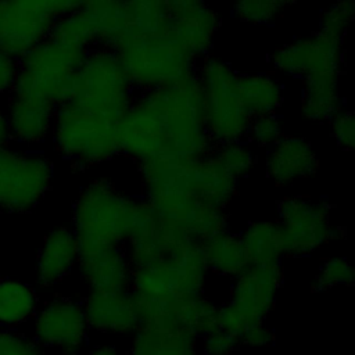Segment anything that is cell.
Wrapping results in <instances>:
<instances>
[{
  "instance_id": "obj_1",
  "label": "cell",
  "mask_w": 355,
  "mask_h": 355,
  "mask_svg": "<svg viewBox=\"0 0 355 355\" xmlns=\"http://www.w3.org/2000/svg\"><path fill=\"white\" fill-rule=\"evenodd\" d=\"M269 62L277 76L301 80L302 116L324 121L344 105V40L316 29L275 49Z\"/></svg>"
},
{
  "instance_id": "obj_2",
  "label": "cell",
  "mask_w": 355,
  "mask_h": 355,
  "mask_svg": "<svg viewBox=\"0 0 355 355\" xmlns=\"http://www.w3.org/2000/svg\"><path fill=\"white\" fill-rule=\"evenodd\" d=\"M141 196L118 189L107 178L87 182L72 204V226L80 252L122 247L139 214Z\"/></svg>"
},
{
  "instance_id": "obj_3",
  "label": "cell",
  "mask_w": 355,
  "mask_h": 355,
  "mask_svg": "<svg viewBox=\"0 0 355 355\" xmlns=\"http://www.w3.org/2000/svg\"><path fill=\"white\" fill-rule=\"evenodd\" d=\"M135 101L147 108L161 123L166 150L176 154L200 158L214 148L202 114V101L194 73L172 85L139 92Z\"/></svg>"
},
{
  "instance_id": "obj_4",
  "label": "cell",
  "mask_w": 355,
  "mask_h": 355,
  "mask_svg": "<svg viewBox=\"0 0 355 355\" xmlns=\"http://www.w3.org/2000/svg\"><path fill=\"white\" fill-rule=\"evenodd\" d=\"M50 143L78 172L114 159L119 151L115 122L68 100L55 108Z\"/></svg>"
},
{
  "instance_id": "obj_5",
  "label": "cell",
  "mask_w": 355,
  "mask_h": 355,
  "mask_svg": "<svg viewBox=\"0 0 355 355\" xmlns=\"http://www.w3.org/2000/svg\"><path fill=\"white\" fill-rule=\"evenodd\" d=\"M193 73L200 86L205 130L212 144L245 140L251 115L237 90L239 72L230 62L209 53L197 60Z\"/></svg>"
},
{
  "instance_id": "obj_6",
  "label": "cell",
  "mask_w": 355,
  "mask_h": 355,
  "mask_svg": "<svg viewBox=\"0 0 355 355\" xmlns=\"http://www.w3.org/2000/svg\"><path fill=\"white\" fill-rule=\"evenodd\" d=\"M114 50L136 92L179 82L197 62L168 33L130 31Z\"/></svg>"
},
{
  "instance_id": "obj_7",
  "label": "cell",
  "mask_w": 355,
  "mask_h": 355,
  "mask_svg": "<svg viewBox=\"0 0 355 355\" xmlns=\"http://www.w3.org/2000/svg\"><path fill=\"white\" fill-rule=\"evenodd\" d=\"M136 90L115 50L89 49L78 68L71 100L115 122L133 103Z\"/></svg>"
},
{
  "instance_id": "obj_8",
  "label": "cell",
  "mask_w": 355,
  "mask_h": 355,
  "mask_svg": "<svg viewBox=\"0 0 355 355\" xmlns=\"http://www.w3.org/2000/svg\"><path fill=\"white\" fill-rule=\"evenodd\" d=\"M85 54V50L44 39L19 60L12 93L40 97L54 105L71 100L73 78Z\"/></svg>"
},
{
  "instance_id": "obj_9",
  "label": "cell",
  "mask_w": 355,
  "mask_h": 355,
  "mask_svg": "<svg viewBox=\"0 0 355 355\" xmlns=\"http://www.w3.org/2000/svg\"><path fill=\"white\" fill-rule=\"evenodd\" d=\"M54 164L42 150L8 144L0 150V214H28L47 196Z\"/></svg>"
},
{
  "instance_id": "obj_10",
  "label": "cell",
  "mask_w": 355,
  "mask_h": 355,
  "mask_svg": "<svg viewBox=\"0 0 355 355\" xmlns=\"http://www.w3.org/2000/svg\"><path fill=\"white\" fill-rule=\"evenodd\" d=\"M190 159L189 157L164 150L137 162L143 197L158 215L182 223L197 204L186 183Z\"/></svg>"
},
{
  "instance_id": "obj_11",
  "label": "cell",
  "mask_w": 355,
  "mask_h": 355,
  "mask_svg": "<svg viewBox=\"0 0 355 355\" xmlns=\"http://www.w3.org/2000/svg\"><path fill=\"white\" fill-rule=\"evenodd\" d=\"M28 327L47 355H83L90 345L92 333L82 302L69 295L40 302Z\"/></svg>"
},
{
  "instance_id": "obj_12",
  "label": "cell",
  "mask_w": 355,
  "mask_h": 355,
  "mask_svg": "<svg viewBox=\"0 0 355 355\" xmlns=\"http://www.w3.org/2000/svg\"><path fill=\"white\" fill-rule=\"evenodd\" d=\"M284 255L309 257L331 241V204L326 198L286 196L277 204Z\"/></svg>"
},
{
  "instance_id": "obj_13",
  "label": "cell",
  "mask_w": 355,
  "mask_h": 355,
  "mask_svg": "<svg viewBox=\"0 0 355 355\" xmlns=\"http://www.w3.org/2000/svg\"><path fill=\"white\" fill-rule=\"evenodd\" d=\"M283 284L282 263L248 265L232 279L229 302L247 319L248 324L263 322L272 312Z\"/></svg>"
},
{
  "instance_id": "obj_14",
  "label": "cell",
  "mask_w": 355,
  "mask_h": 355,
  "mask_svg": "<svg viewBox=\"0 0 355 355\" xmlns=\"http://www.w3.org/2000/svg\"><path fill=\"white\" fill-rule=\"evenodd\" d=\"M3 104L11 144L40 150L50 141L57 105L40 97L18 93H11Z\"/></svg>"
},
{
  "instance_id": "obj_15",
  "label": "cell",
  "mask_w": 355,
  "mask_h": 355,
  "mask_svg": "<svg viewBox=\"0 0 355 355\" xmlns=\"http://www.w3.org/2000/svg\"><path fill=\"white\" fill-rule=\"evenodd\" d=\"M53 21L21 0H0V50L21 60L49 37Z\"/></svg>"
},
{
  "instance_id": "obj_16",
  "label": "cell",
  "mask_w": 355,
  "mask_h": 355,
  "mask_svg": "<svg viewBox=\"0 0 355 355\" xmlns=\"http://www.w3.org/2000/svg\"><path fill=\"white\" fill-rule=\"evenodd\" d=\"M80 302L90 333L132 337L140 326L130 291L87 290Z\"/></svg>"
},
{
  "instance_id": "obj_17",
  "label": "cell",
  "mask_w": 355,
  "mask_h": 355,
  "mask_svg": "<svg viewBox=\"0 0 355 355\" xmlns=\"http://www.w3.org/2000/svg\"><path fill=\"white\" fill-rule=\"evenodd\" d=\"M115 136L119 154L136 162L166 150L161 123L153 112L135 100L115 121Z\"/></svg>"
},
{
  "instance_id": "obj_18",
  "label": "cell",
  "mask_w": 355,
  "mask_h": 355,
  "mask_svg": "<svg viewBox=\"0 0 355 355\" xmlns=\"http://www.w3.org/2000/svg\"><path fill=\"white\" fill-rule=\"evenodd\" d=\"M263 168L269 180L276 186H291L313 176L319 169V158L312 143L295 135L283 136L265 150Z\"/></svg>"
},
{
  "instance_id": "obj_19",
  "label": "cell",
  "mask_w": 355,
  "mask_h": 355,
  "mask_svg": "<svg viewBox=\"0 0 355 355\" xmlns=\"http://www.w3.org/2000/svg\"><path fill=\"white\" fill-rule=\"evenodd\" d=\"M80 247L71 227L57 226L44 236L36 255L35 282L42 290L58 286L76 269Z\"/></svg>"
},
{
  "instance_id": "obj_20",
  "label": "cell",
  "mask_w": 355,
  "mask_h": 355,
  "mask_svg": "<svg viewBox=\"0 0 355 355\" xmlns=\"http://www.w3.org/2000/svg\"><path fill=\"white\" fill-rule=\"evenodd\" d=\"M76 270L87 290H130L133 268L122 247L80 252Z\"/></svg>"
},
{
  "instance_id": "obj_21",
  "label": "cell",
  "mask_w": 355,
  "mask_h": 355,
  "mask_svg": "<svg viewBox=\"0 0 355 355\" xmlns=\"http://www.w3.org/2000/svg\"><path fill=\"white\" fill-rule=\"evenodd\" d=\"M220 22L218 11L205 1L175 15L169 22L166 33L191 57L200 60L211 53Z\"/></svg>"
},
{
  "instance_id": "obj_22",
  "label": "cell",
  "mask_w": 355,
  "mask_h": 355,
  "mask_svg": "<svg viewBox=\"0 0 355 355\" xmlns=\"http://www.w3.org/2000/svg\"><path fill=\"white\" fill-rule=\"evenodd\" d=\"M186 183L197 202L226 208L237 191L239 180L218 162L211 151L190 159Z\"/></svg>"
},
{
  "instance_id": "obj_23",
  "label": "cell",
  "mask_w": 355,
  "mask_h": 355,
  "mask_svg": "<svg viewBox=\"0 0 355 355\" xmlns=\"http://www.w3.org/2000/svg\"><path fill=\"white\" fill-rule=\"evenodd\" d=\"M128 355H200L198 338L172 322L140 324Z\"/></svg>"
},
{
  "instance_id": "obj_24",
  "label": "cell",
  "mask_w": 355,
  "mask_h": 355,
  "mask_svg": "<svg viewBox=\"0 0 355 355\" xmlns=\"http://www.w3.org/2000/svg\"><path fill=\"white\" fill-rule=\"evenodd\" d=\"M122 248L132 268L153 263L164 257L159 233V215L143 196L136 223Z\"/></svg>"
},
{
  "instance_id": "obj_25",
  "label": "cell",
  "mask_w": 355,
  "mask_h": 355,
  "mask_svg": "<svg viewBox=\"0 0 355 355\" xmlns=\"http://www.w3.org/2000/svg\"><path fill=\"white\" fill-rule=\"evenodd\" d=\"M237 90L251 118L277 114L284 101V83L273 72L239 73Z\"/></svg>"
},
{
  "instance_id": "obj_26",
  "label": "cell",
  "mask_w": 355,
  "mask_h": 355,
  "mask_svg": "<svg viewBox=\"0 0 355 355\" xmlns=\"http://www.w3.org/2000/svg\"><path fill=\"white\" fill-rule=\"evenodd\" d=\"M40 302L32 284L17 277H0V329L22 330L29 326Z\"/></svg>"
},
{
  "instance_id": "obj_27",
  "label": "cell",
  "mask_w": 355,
  "mask_h": 355,
  "mask_svg": "<svg viewBox=\"0 0 355 355\" xmlns=\"http://www.w3.org/2000/svg\"><path fill=\"white\" fill-rule=\"evenodd\" d=\"M216 305L211 298L202 294L179 295L168 301L169 320L187 331L198 340L219 329Z\"/></svg>"
},
{
  "instance_id": "obj_28",
  "label": "cell",
  "mask_w": 355,
  "mask_h": 355,
  "mask_svg": "<svg viewBox=\"0 0 355 355\" xmlns=\"http://www.w3.org/2000/svg\"><path fill=\"white\" fill-rule=\"evenodd\" d=\"M164 258L171 268L178 297L204 293L209 270L200 243L190 240Z\"/></svg>"
},
{
  "instance_id": "obj_29",
  "label": "cell",
  "mask_w": 355,
  "mask_h": 355,
  "mask_svg": "<svg viewBox=\"0 0 355 355\" xmlns=\"http://www.w3.org/2000/svg\"><path fill=\"white\" fill-rule=\"evenodd\" d=\"M132 31L166 33L171 19L183 10L205 0H123Z\"/></svg>"
},
{
  "instance_id": "obj_30",
  "label": "cell",
  "mask_w": 355,
  "mask_h": 355,
  "mask_svg": "<svg viewBox=\"0 0 355 355\" xmlns=\"http://www.w3.org/2000/svg\"><path fill=\"white\" fill-rule=\"evenodd\" d=\"M201 250L208 270L230 280L250 265L239 233L229 229L201 243Z\"/></svg>"
},
{
  "instance_id": "obj_31",
  "label": "cell",
  "mask_w": 355,
  "mask_h": 355,
  "mask_svg": "<svg viewBox=\"0 0 355 355\" xmlns=\"http://www.w3.org/2000/svg\"><path fill=\"white\" fill-rule=\"evenodd\" d=\"M239 236L250 265L279 263L284 257L282 232L275 220H254Z\"/></svg>"
},
{
  "instance_id": "obj_32",
  "label": "cell",
  "mask_w": 355,
  "mask_h": 355,
  "mask_svg": "<svg viewBox=\"0 0 355 355\" xmlns=\"http://www.w3.org/2000/svg\"><path fill=\"white\" fill-rule=\"evenodd\" d=\"M49 37L85 51L98 44L97 25L86 6L54 18Z\"/></svg>"
},
{
  "instance_id": "obj_33",
  "label": "cell",
  "mask_w": 355,
  "mask_h": 355,
  "mask_svg": "<svg viewBox=\"0 0 355 355\" xmlns=\"http://www.w3.org/2000/svg\"><path fill=\"white\" fill-rule=\"evenodd\" d=\"M83 6L89 8L96 21L98 32L97 46L114 50L132 31L130 18L123 0H87Z\"/></svg>"
},
{
  "instance_id": "obj_34",
  "label": "cell",
  "mask_w": 355,
  "mask_h": 355,
  "mask_svg": "<svg viewBox=\"0 0 355 355\" xmlns=\"http://www.w3.org/2000/svg\"><path fill=\"white\" fill-rule=\"evenodd\" d=\"M129 291L161 301H169L178 297L168 261L161 258L153 263L133 268Z\"/></svg>"
},
{
  "instance_id": "obj_35",
  "label": "cell",
  "mask_w": 355,
  "mask_h": 355,
  "mask_svg": "<svg viewBox=\"0 0 355 355\" xmlns=\"http://www.w3.org/2000/svg\"><path fill=\"white\" fill-rule=\"evenodd\" d=\"M301 0H233L232 15L251 26H266L275 24L287 10Z\"/></svg>"
},
{
  "instance_id": "obj_36",
  "label": "cell",
  "mask_w": 355,
  "mask_h": 355,
  "mask_svg": "<svg viewBox=\"0 0 355 355\" xmlns=\"http://www.w3.org/2000/svg\"><path fill=\"white\" fill-rule=\"evenodd\" d=\"M183 226L189 237L200 244L207 241L212 236L229 229L225 208L202 202H197L193 207V209L184 219Z\"/></svg>"
},
{
  "instance_id": "obj_37",
  "label": "cell",
  "mask_w": 355,
  "mask_h": 355,
  "mask_svg": "<svg viewBox=\"0 0 355 355\" xmlns=\"http://www.w3.org/2000/svg\"><path fill=\"white\" fill-rule=\"evenodd\" d=\"M212 154L236 180L247 178L257 165V151L247 140L214 146Z\"/></svg>"
},
{
  "instance_id": "obj_38",
  "label": "cell",
  "mask_w": 355,
  "mask_h": 355,
  "mask_svg": "<svg viewBox=\"0 0 355 355\" xmlns=\"http://www.w3.org/2000/svg\"><path fill=\"white\" fill-rule=\"evenodd\" d=\"M354 284V269L345 257H331L318 269L311 290L313 293H326L340 286Z\"/></svg>"
},
{
  "instance_id": "obj_39",
  "label": "cell",
  "mask_w": 355,
  "mask_h": 355,
  "mask_svg": "<svg viewBox=\"0 0 355 355\" xmlns=\"http://www.w3.org/2000/svg\"><path fill=\"white\" fill-rule=\"evenodd\" d=\"M354 0H333L320 12L318 31L331 37L344 40L348 28L354 19Z\"/></svg>"
},
{
  "instance_id": "obj_40",
  "label": "cell",
  "mask_w": 355,
  "mask_h": 355,
  "mask_svg": "<svg viewBox=\"0 0 355 355\" xmlns=\"http://www.w3.org/2000/svg\"><path fill=\"white\" fill-rule=\"evenodd\" d=\"M284 136L283 119L277 114L252 116L245 140L257 150H268Z\"/></svg>"
},
{
  "instance_id": "obj_41",
  "label": "cell",
  "mask_w": 355,
  "mask_h": 355,
  "mask_svg": "<svg viewBox=\"0 0 355 355\" xmlns=\"http://www.w3.org/2000/svg\"><path fill=\"white\" fill-rule=\"evenodd\" d=\"M0 355H47L24 330L0 329Z\"/></svg>"
},
{
  "instance_id": "obj_42",
  "label": "cell",
  "mask_w": 355,
  "mask_h": 355,
  "mask_svg": "<svg viewBox=\"0 0 355 355\" xmlns=\"http://www.w3.org/2000/svg\"><path fill=\"white\" fill-rule=\"evenodd\" d=\"M330 136L336 141V144L344 150L351 151L355 144V121L352 112L343 105L329 121Z\"/></svg>"
},
{
  "instance_id": "obj_43",
  "label": "cell",
  "mask_w": 355,
  "mask_h": 355,
  "mask_svg": "<svg viewBox=\"0 0 355 355\" xmlns=\"http://www.w3.org/2000/svg\"><path fill=\"white\" fill-rule=\"evenodd\" d=\"M239 347V338L220 329L198 340L200 355H232Z\"/></svg>"
},
{
  "instance_id": "obj_44",
  "label": "cell",
  "mask_w": 355,
  "mask_h": 355,
  "mask_svg": "<svg viewBox=\"0 0 355 355\" xmlns=\"http://www.w3.org/2000/svg\"><path fill=\"white\" fill-rule=\"evenodd\" d=\"M240 345L248 348H263L275 343V331L266 322H257L248 324L239 337Z\"/></svg>"
},
{
  "instance_id": "obj_45",
  "label": "cell",
  "mask_w": 355,
  "mask_h": 355,
  "mask_svg": "<svg viewBox=\"0 0 355 355\" xmlns=\"http://www.w3.org/2000/svg\"><path fill=\"white\" fill-rule=\"evenodd\" d=\"M218 323H219L220 330H223L237 338L244 331V329L248 326V322L244 318V315L229 301L219 306Z\"/></svg>"
},
{
  "instance_id": "obj_46",
  "label": "cell",
  "mask_w": 355,
  "mask_h": 355,
  "mask_svg": "<svg viewBox=\"0 0 355 355\" xmlns=\"http://www.w3.org/2000/svg\"><path fill=\"white\" fill-rule=\"evenodd\" d=\"M19 75V60L0 50V98L8 97Z\"/></svg>"
},
{
  "instance_id": "obj_47",
  "label": "cell",
  "mask_w": 355,
  "mask_h": 355,
  "mask_svg": "<svg viewBox=\"0 0 355 355\" xmlns=\"http://www.w3.org/2000/svg\"><path fill=\"white\" fill-rule=\"evenodd\" d=\"M22 3L47 14L51 18H57L62 14L73 11L83 6L85 0H21Z\"/></svg>"
},
{
  "instance_id": "obj_48",
  "label": "cell",
  "mask_w": 355,
  "mask_h": 355,
  "mask_svg": "<svg viewBox=\"0 0 355 355\" xmlns=\"http://www.w3.org/2000/svg\"><path fill=\"white\" fill-rule=\"evenodd\" d=\"M83 355H128V352L121 351L118 347L112 344H96L89 345Z\"/></svg>"
},
{
  "instance_id": "obj_49",
  "label": "cell",
  "mask_w": 355,
  "mask_h": 355,
  "mask_svg": "<svg viewBox=\"0 0 355 355\" xmlns=\"http://www.w3.org/2000/svg\"><path fill=\"white\" fill-rule=\"evenodd\" d=\"M10 143H11V140H10L6 110H4V104L0 101V150L4 148L6 146H8Z\"/></svg>"
},
{
  "instance_id": "obj_50",
  "label": "cell",
  "mask_w": 355,
  "mask_h": 355,
  "mask_svg": "<svg viewBox=\"0 0 355 355\" xmlns=\"http://www.w3.org/2000/svg\"><path fill=\"white\" fill-rule=\"evenodd\" d=\"M345 239V227L341 225H334L331 229V240Z\"/></svg>"
},
{
  "instance_id": "obj_51",
  "label": "cell",
  "mask_w": 355,
  "mask_h": 355,
  "mask_svg": "<svg viewBox=\"0 0 355 355\" xmlns=\"http://www.w3.org/2000/svg\"><path fill=\"white\" fill-rule=\"evenodd\" d=\"M0 273H1V234H0Z\"/></svg>"
},
{
  "instance_id": "obj_52",
  "label": "cell",
  "mask_w": 355,
  "mask_h": 355,
  "mask_svg": "<svg viewBox=\"0 0 355 355\" xmlns=\"http://www.w3.org/2000/svg\"><path fill=\"white\" fill-rule=\"evenodd\" d=\"M86 1H87V0H85V3H86ZM85 3H83V4H85Z\"/></svg>"
}]
</instances>
